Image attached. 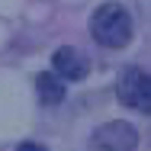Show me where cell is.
Listing matches in <instances>:
<instances>
[{
  "label": "cell",
  "mask_w": 151,
  "mask_h": 151,
  "mask_svg": "<svg viewBox=\"0 0 151 151\" xmlns=\"http://www.w3.org/2000/svg\"><path fill=\"white\" fill-rule=\"evenodd\" d=\"M116 96L122 106L138 109V113H151V71H138V68H125L116 81Z\"/></svg>",
  "instance_id": "obj_2"
},
{
  "label": "cell",
  "mask_w": 151,
  "mask_h": 151,
  "mask_svg": "<svg viewBox=\"0 0 151 151\" xmlns=\"http://www.w3.org/2000/svg\"><path fill=\"white\" fill-rule=\"evenodd\" d=\"M35 93H39V100L45 103V106H58L61 100H64V81H61L58 74H52V71H42L39 77H35Z\"/></svg>",
  "instance_id": "obj_5"
},
{
  "label": "cell",
  "mask_w": 151,
  "mask_h": 151,
  "mask_svg": "<svg viewBox=\"0 0 151 151\" xmlns=\"http://www.w3.org/2000/svg\"><path fill=\"white\" fill-rule=\"evenodd\" d=\"M16 151H48V148H45V145H39V142H23Z\"/></svg>",
  "instance_id": "obj_6"
},
{
  "label": "cell",
  "mask_w": 151,
  "mask_h": 151,
  "mask_svg": "<svg viewBox=\"0 0 151 151\" xmlns=\"http://www.w3.org/2000/svg\"><path fill=\"white\" fill-rule=\"evenodd\" d=\"M90 35L103 48H125L132 42V16L119 3H103L90 16Z\"/></svg>",
  "instance_id": "obj_1"
},
{
  "label": "cell",
  "mask_w": 151,
  "mask_h": 151,
  "mask_svg": "<svg viewBox=\"0 0 151 151\" xmlns=\"http://www.w3.org/2000/svg\"><path fill=\"white\" fill-rule=\"evenodd\" d=\"M135 148H138V129L125 119L103 122L90 135V151H135Z\"/></svg>",
  "instance_id": "obj_3"
},
{
  "label": "cell",
  "mask_w": 151,
  "mask_h": 151,
  "mask_svg": "<svg viewBox=\"0 0 151 151\" xmlns=\"http://www.w3.org/2000/svg\"><path fill=\"white\" fill-rule=\"evenodd\" d=\"M52 71L58 74L61 81H84L87 71H90V64H87V58H84L77 48L64 45V48H58V52L52 55Z\"/></svg>",
  "instance_id": "obj_4"
}]
</instances>
